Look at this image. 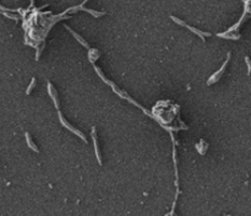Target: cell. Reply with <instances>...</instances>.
<instances>
[{
    "mask_svg": "<svg viewBox=\"0 0 251 216\" xmlns=\"http://www.w3.org/2000/svg\"><path fill=\"white\" fill-rule=\"evenodd\" d=\"M94 70L97 71V74H98V75L100 76V79H102V80H103V81H104L105 84H108V82H109V80H108V79H105V76H104V75L102 74V71L99 70V68H98V67H94Z\"/></svg>",
    "mask_w": 251,
    "mask_h": 216,
    "instance_id": "10",
    "label": "cell"
},
{
    "mask_svg": "<svg viewBox=\"0 0 251 216\" xmlns=\"http://www.w3.org/2000/svg\"><path fill=\"white\" fill-rule=\"evenodd\" d=\"M229 58H230V53H228V55H227V59H225V62H224V64L222 65V68H220L218 71H216L210 79H208V81H207V85H212V84H215V82H217L218 81V79H219V76L223 74V71H224V69H225V67H227V64H228V62H229Z\"/></svg>",
    "mask_w": 251,
    "mask_h": 216,
    "instance_id": "2",
    "label": "cell"
},
{
    "mask_svg": "<svg viewBox=\"0 0 251 216\" xmlns=\"http://www.w3.org/2000/svg\"><path fill=\"white\" fill-rule=\"evenodd\" d=\"M48 93H49V96L52 97V100H53V102H54L55 108L59 109V100H58V95H57V91H54V87H53V85H52L50 81H48Z\"/></svg>",
    "mask_w": 251,
    "mask_h": 216,
    "instance_id": "4",
    "label": "cell"
},
{
    "mask_svg": "<svg viewBox=\"0 0 251 216\" xmlns=\"http://www.w3.org/2000/svg\"><path fill=\"white\" fill-rule=\"evenodd\" d=\"M185 27H186V28H189V30H190L191 32L196 33V35L200 37V38H202V41H203V42H205V37H210V36H211V33H210V32H201V31H198L197 28H195V27H192V26H189L188 24L185 25Z\"/></svg>",
    "mask_w": 251,
    "mask_h": 216,
    "instance_id": "6",
    "label": "cell"
},
{
    "mask_svg": "<svg viewBox=\"0 0 251 216\" xmlns=\"http://www.w3.org/2000/svg\"><path fill=\"white\" fill-rule=\"evenodd\" d=\"M25 136H26V141H27V145L30 146V149H32L33 151H36V152H39V150H38V147L36 146V144L32 141L31 139V135H30V133H27L26 132V134H25Z\"/></svg>",
    "mask_w": 251,
    "mask_h": 216,
    "instance_id": "7",
    "label": "cell"
},
{
    "mask_svg": "<svg viewBox=\"0 0 251 216\" xmlns=\"http://www.w3.org/2000/svg\"><path fill=\"white\" fill-rule=\"evenodd\" d=\"M91 136H92V140H93L94 151H96V157H97V161H98V163H99V165H102V156H100V152H99V146H98V138H97V130H96V127H92Z\"/></svg>",
    "mask_w": 251,
    "mask_h": 216,
    "instance_id": "3",
    "label": "cell"
},
{
    "mask_svg": "<svg viewBox=\"0 0 251 216\" xmlns=\"http://www.w3.org/2000/svg\"><path fill=\"white\" fill-rule=\"evenodd\" d=\"M80 10L87 11L88 14H91V15H92V16H94L96 19H98V17H100V16H103V15H104V12H102V11H94V10H91V9H80Z\"/></svg>",
    "mask_w": 251,
    "mask_h": 216,
    "instance_id": "8",
    "label": "cell"
},
{
    "mask_svg": "<svg viewBox=\"0 0 251 216\" xmlns=\"http://www.w3.org/2000/svg\"><path fill=\"white\" fill-rule=\"evenodd\" d=\"M2 14H4V16H6L7 19H11V20H15V21H17V20L20 19L19 16H14V15H11V14L6 12V11H2Z\"/></svg>",
    "mask_w": 251,
    "mask_h": 216,
    "instance_id": "12",
    "label": "cell"
},
{
    "mask_svg": "<svg viewBox=\"0 0 251 216\" xmlns=\"http://www.w3.org/2000/svg\"><path fill=\"white\" fill-rule=\"evenodd\" d=\"M34 85H36V77L32 79L31 84L28 85V87H27V90H26V95H30V93H31V91L34 89Z\"/></svg>",
    "mask_w": 251,
    "mask_h": 216,
    "instance_id": "9",
    "label": "cell"
},
{
    "mask_svg": "<svg viewBox=\"0 0 251 216\" xmlns=\"http://www.w3.org/2000/svg\"><path fill=\"white\" fill-rule=\"evenodd\" d=\"M170 19L175 22V24H178V25H180V26H185L186 25V22H184V21H181V20H179L178 17H175V16H170Z\"/></svg>",
    "mask_w": 251,
    "mask_h": 216,
    "instance_id": "11",
    "label": "cell"
},
{
    "mask_svg": "<svg viewBox=\"0 0 251 216\" xmlns=\"http://www.w3.org/2000/svg\"><path fill=\"white\" fill-rule=\"evenodd\" d=\"M33 2H34V0H31V6L33 5Z\"/></svg>",
    "mask_w": 251,
    "mask_h": 216,
    "instance_id": "14",
    "label": "cell"
},
{
    "mask_svg": "<svg viewBox=\"0 0 251 216\" xmlns=\"http://www.w3.org/2000/svg\"><path fill=\"white\" fill-rule=\"evenodd\" d=\"M65 28H67V31H69V32H70V33H71L72 36L75 37V38L77 39V42H80V43H81V44H82V45H83L85 48H87V49H90V48H91V47H90V44H88V43H87V42H86V41H85V39H83L82 37L80 36L79 33H76L75 31H72V30H71V28H70L69 26H65Z\"/></svg>",
    "mask_w": 251,
    "mask_h": 216,
    "instance_id": "5",
    "label": "cell"
},
{
    "mask_svg": "<svg viewBox=\"0 0 251 216\" xmlns=\"http://www.w3.org/2000/svg\"><path fill=\"white\" fill-rule=\"evenodd\" d=\"M245 62H246V65H248V70H249V74H250V59H249V57H245Z\"/></svg>",
    "mask_w": 251,
    "mask_h": 216,
    "instance_id": "13",
    "label": "cell"
},
{
    "mask_svg": "<svg viewBox=\"0 0 251 216\" xmlns=\"http://www.w3.org/2000/svg\"><path fill=\"white\" fill-rule=\"evenodd\" d=\"M58 117H59V120H60V123L63 124V125H64V127H65V128H66V129H67V130H70L71 133L76 134V135H77V136H79V138L81 139V140H83L85 143L87 141V140H86V136H85V135H83V134H82V133H81L80 130H77L76 128H74V127H72L71 124H69V123H67V122H66V120L64 119L63 114H62V112H60L59 109H58Z\"/></svg>",
    "mask_w": 251,
    "mask_h": 216,
    "instance_id": "1",
    "label": "cell"
}]
</instances>
